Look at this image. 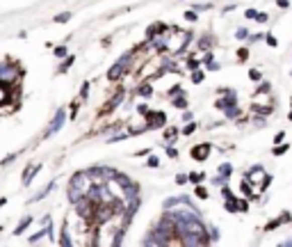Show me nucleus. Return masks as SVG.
<instances>
[{
  "label": "nucleus",
  "mask_w": 292,
  "mask_h": 247,
  "mask_svg": "<svg viewBox=\"0 0 292 247\" xmlns=\"http://www.w3.org/2000/svg\"><path fill=\"white\" fill-rule=\"evenodd\" d=\"M203 178H206V174H199V172H192V174H187V181H192L194 183V186H197V183H201L203 181Z\"/></svg>",
  "instance_id": "29"
},
{
  "label": "nucleus",
  "mask_w": 292,
  "mask_h": 247,
  "mask_svg": "<svg viewBox=\"0 0 292 247\" xmlns=\"http://www.w3.org/2000/svg\"><path fill=\"white\" fill-rule=\"evenodd\" d=\"M283 222H290V213H287V211H283V213H281V218H276V220H269V222L265 224V231H272V229L281 227Z\"/></svg>",
  "instance_id": "11"
},
{
  "label": "nucleus",
  "mask_w": 292,
  "mask_h": 247,
  "mask_svg": "<svg viewBox=\"0 0 292 247\" xmlns=\"http://www.w3.org/2000/svg\"><path fill=\"white\" fill-rule=\"evenodd\" d=\"M185 19H187L189 23H197V21H199V14H197L194 10H189V12H185Z\"/></svg>",
  "instance_id": "36"
},
{
  "label": "nucleus",
  "mask_w": 292,
  "mask_h": 247,
  "mask_svg": "<svg viewBox=\"0 0 292 247\" xmlns=\"http://www.w3.org/2000/svg\"><path fill=\"white\" fill-rule=\"evenodd\" d=\"M283 140H285V133H276V138H274V144H278V142H283Z\"/></svg>",
  "instance_id": "52"
},
{
  "label": "nucleus",
  "mask_w": 292,
  "mask_h": 247,
  "mask_svg": "<svg viewBox=\"0 0 292 247\" xmlns=\"http://www.w3.org/2000/svg\"><path fill=\"white\" fill-rule=\"evenodd\" d=\"M276 5L283 7V10H287V7H290V0H276Z\"/></svg>",
  "instance_id": "51"
},
{
  "label": "nucleus",
  "mask_w": 292,
  "mask_h": 247,
  "mask_svg": "<svg viewBox=\"0 0 292 247\" xmlns=\"http://www.w3.org/2000/svg\"><path fill=\"white\" fill-rule=\"evenodd\" d=\"M30 224H32V218H30V215H25V218H21V222L14 227L12 236H21V233H25V229L30 227Z\"/></svg>",
  "instance_id": "12"
},
{
  "label": "nucleus",
  "mask_w": 292,
  "mask_h": 247,
  "mask_svg": "<svg viewBox=\"0 0 292 247\" xmlns=\"http://www.w3.org/2000/svg\"><path fill=\"white\" fill-rule=\"evenodd\" d=\"M238 208H240V213H247L249 211V204L242 202V199H238Z\"/></svg>",
  "instance_id": "48"
},
{
  "label": "nucleus",
  "mask_w": 292,
  "mask_h": 247,
  "mask_svg": "<svg viewBox=\"0 0 292 247\" xmlns=\"http://www.w3.org/2000/svg\"><path fill=\"white\" fill-rule=\"evenodd\" d=\"M213 44V39H210V37H203L201 41H199V48H203V50H208V46Z\"/></svg>",
  "instance_id": "40"
},
{
  "label": "nucleus",
  "mask_w": 292,
  "mask_h": 247,
  "mask_svg": "<svg viewBox=\"0 0 292 247\" xmlns=\"http://www.w3.org/2000/svg\"><path fill=\"white\" fill-rule=\"evenodd\" d=\"M244 16H247V19H251V21H253V16H256V10H247V14H244Z\"/></svg>",
  "instance_id": "55"
},
{
  "label": "nucleus",
  "mask_w": 292,
  "mask_h": 247,
  "mask_svg": "<svg viewBox=\"0 0 292 247\" xmlns=\"http://www.w3.org/2000/svg\"><path fill=\"white\" fill-rule=\"evenodd\" d=\"M53 55L55 57H66V55H69V48H66V44H60V46H55V50H53Z\"/></svg>",
  "instance_id": "22"
},
{
  "label": "nucleus",
  "mask_w": 292,
  "mask_h": 247,
  "mask_svg": "<svg viewBox=\"0 0 292 247\" xmlns=\"http://www.w3.org/2000/svg\"><path fill=\"white\" fill-rule=\"evenodd\" d=\"M247 39H249V41H251V44H256V41H258V39H262V35H249V37H247Z\"/></svg>",
  "instance_id": "53"
},
{
  "label": "nucleus",
  "mask_w": 292,
  "mask_h": 247,
  "mask_svg": "<svg viewBox=\"0 0 292 247\" xmlns=\"http://www.w3.org/2000/svg\"><path fill=\"white\" fill-rule=\"evenodd\" d=\"M253 121H256L258 126H265V119H262V117H256V119H253Z\"/></svg>",
  "instance_id": "56"
},
{
  "label": "nucleus",
  "mask_w": 292,
  "mask_h": 247,
  "mask_svg": "<svg viewBox=\"0 0 292 247\" xmlns=\"http://www.w3.org/2000/svg\"><path fill=\"white\" fill-rule=\"evenodd\" d=\"M203 78H206V76H203V71H199V69H194V74H192V83H203Z\"/></svg>",
  "instance_id": "34"
},
{
  "label": "nucleus",
  "mask_w": 292,
  "mask_h": 247,
  "mask_svg": "<svg viewBox=\"0 0 292 247\" xmlns=\"http://www.w3.org/2000/svg\"><path fill=\"white\" fill-rule=\"evenodd\" d=\"M219 94H224V99L219 96V99L215 101V108L217 110H222V112L226 114L228 110L238 108V92H235V89H219Z\"/></svg>",
  "instance_id": "3"
},
{
  "label": "nucleus",
  "mask_w": 292,
  "mask_h": 247,
  "mask_svg": "<svg viewBox=\"0 0 292 247\" xmlns=\"http://www.w3.org/2000/svg\"><path fill=\"white\" fill-rule=\"evenodd\" d=\"M71 16H73L71 12H62V14H57V16L53 19V23H69Z\"/></svg>",
  "instance_id": "25"
},
{
  "label": "nucleus",
  "mask_w": 292,
  "mask_h": 247,
  "mask_svg": "<svg viewBox=\"0 0 292 247\" xmlns=\"http://www.w3.org/2000/svg\"><path fill=\"white\" fill-rule=\"evenodd\" d=\"M178 138V129H167L164 131V142H173Z\"/></svg>",
  "instance_id": "26"
},
{
  "label": "nucleus",
  "mask_w": 292,
  "mask_h": 247,
  "mask_svg": "<svg viewBox=\"0 0 292 247\" xmlns=\"http://www.w3.org/2000/svg\"><path fill=\"white\" fill-rule=\"evenodd\" d=\"M53 188H55V181H50V183H48V186H46L44 190H39V193H37L35 197L30 199V202H41V199H44V197H48V195L53 193Z\"/></svg>",
  "instance_id": "15"
},
{
  "label": "nucleus",
  "mask_w": 292,
  "mask_h": 247,
  "mask_svg": "<svg viewBox=\"0 0 292 247\" xmlns=\"http://www.w3.org/2000/svg\"><path fill=\"white\" fill-rule=\"evenodd\" d=\"M178 94H185L183 87H180V85H173V87L169 89V99H173V96H178Z\"/></svg>",
  "instance_id": "31"
},
{
  "label": "nucleus",
  "mask_w": 292,
  "mask_h": 247,
  "mask_svg": "<svg viewBox=\"0 0 292 247\" xmlns=\"http://www.w3.org/2000/svg\"><path fill=\"white\" fill-rule=\"evenodd\" d=\"M253 21H258V23H267L269 16L265 14V12H256V16H253Z\"/></svg>",
  "instance_id": "33"
},
{
  "label": "nucleus",
  "mask_w": 292,
  "mask_h": 247,
  "mask_svg": "<svg viewBox=\"0 0 292 247\" xmlns=\"http://www.w3.org/2000/svg\"><path fill=\"white\" fill-rule=\"evenodd\" d=\"M73 62H75V55H66V57H62V65L57 67V74H66V71L73 67Z\"/></svg>",
  "instance_id": "14"
},
{
  "label": "nucleus",
  "mask_w": 292,
  "mask_h": 247,
  "mask_svg": "<svg viewBox=\"0 0 292 247\" xmlns=\"http://www.w3.org/2000/svg\"><path fill=\"white\" fill-rule=\"evenodd\" d=\"M146 110H149V108H146V105H137V112H139V114H144V112H146Z\"/></svg>",
  "instance_id": "57"
},
{
  "label": "nucleus",
  "mask_w": 292,
  "mask_h": 247,
  "mask_svg": "<svg viewBox=\"0 0 292 247\" xmlns=\"http://www.w3.org/2000/svg\"><path fill=\"white\" fill-rule=\"evenodd\" d=\"M57 242H60L62 247H71L73 245V238H71V231H69V222H62V229H60V238H57Z\"/></svg>",
  "instance_id": "9"
},
{
  "label": "nucleus",
  "mask_w": 292,
  "mask_h": 247,
  "mask_svg": "<svg viewBox=\"0 0 292 247\" xmlns=\"http://www.w3.org/2000/svg\"><path fill=\"white\" fill-rule=\"evenodd\" d=\"M144 117H146V129H149V131L162 129L164 124H167V114L160 112V110H146V112H144Z\"/></svg>",
  "instance_id": "6"
},
{
  "label": "nucleus",
  "mask_w": 292,
  "mask_h": 247,
  "mask_svg": "<svg viewBox=\"0 0 292 247\" xmlns=\"http://www.w3.org/2000/svg\"><path fill=\"white\" fill-rule=\"evenodd\" d=\"M283 245H285V247H292V238H287V240L283 242Z\"/></svg>",
  "instance_id": "59"
},
{
  "label": "nucleus",
  "mask_w": 292,
  "mask_h": 247,
  "mask_svg": "<svg viewBox=\"0 0 292 247\" xmlns=\"http://www.w3.org/2000/svg\"><path fill=\"white\" fill-rule=\"evenodd\" d=\"M187 67H189V69H199V67H201V59H189V62H187Z\"/></svg>",
  "instance_id": "47"
},
{
  "label": "nucleus",
  "mask_w": 292,
  "mask_h": 247,
  "mask_svg": "<svg viewBox=\"0 0 292 247\" xmlns=\"http://www.w3.org/2000/svg\"><path fill=\"white\" fill-rule=\"evenodd\" d=\"M126 138H130V131H121V133H117V135H110L108 142L112 144V142H119V140H126Z\"/></svg>",
  "instance_id": "27"
},
{
  "label": "nucleus",
  "mask_w": 292,
  "mask_h": 247,
  "mask_svg": "<svg viewBox=\"0 0 292 247\" xmlns=\"http://www.w3.org/2000/svg\"><path fill=\"white\" fill-rule=\"evenodd\" d=\"M167 156L169 158H178V151H176L173 147H167Z\"/></svg>",
  "instance_id": "50"
},
{
  "label": "nucleus",
  "mask_w": 292,
  "mask_h": 247,
  "mask_svg": "<svg viewBox=\"0 0 292 247\" xmlns=\"http://www.w3.org/2000/svg\"><path fill=\"white\" fill-rule=\"evenodd\" d=\"M222 197H224V199H233L235 195H233L231 188H226V186H224V188H222Z\"/></svg>",
  "instance_id": "44"
},
{
  "label": "nucleus",
  "mask_w": 292,
  "mask_h": 247,
  "mask_svg": "<svg viewBox=\"0 0 292 247\" xmlns=\"http://www.w3.org/2000/svg\"><path fill=\"white\" fill-rule=\"evenodd\" d=\"M194 131H197V124H194L192 119H189V124H187V126H185V129H183V135H192Z\"/></svg>",
  "instance_id": "35"
},
{
  "label": "nucleus",
  "mask_w": 292,
  "mask_h": 247,
  "mask_svg": "<svg viewBox=\"0 0 292 247\" xmlns=\"http://www.w3.org/2000/svg\"><path fill=\"white\" fill-rule=\"evenodd\" d=\"M173 108H178V110H185L187 108V99H185V94H178V96H173Z\"/></svg>",
  "instance_id": "18"
},
{
  "label": "nucleus",
  "mask_w": 292,
  "mask_h": 247,
  "mask_svg": "<svg viewBox=\"0 0 292 247\" xmlns=\"http://www.w3.org/2000/svg\"><path fill=\"white\" fill-rule=\"evenodd\" d=\"M146 165H149V167H158V165H160V158H155V156H151V158L146 160Z\"/></svg>",
  "instance_id": "46"
},
{
  "label": "nucleus",
  "mask_w": 292,
  "mask_h": 247,
  "mask_svg": "<svg viewBox=\"0 0 292 247\" xmlns=\"http://www.w3.org/2000/svg\"><path fill=\"white\" fill-rule=\"evenodd\" d=\"M137 94H139V96H146V99H149V96L153 94V87H151L149 83H142V85H139V89H137Z\"/></svg>",
  "instance_id": "19"
},
{
  "label": "nucleus",
  "mask_w": 292,
  "mask_h": 247,
  "mask_svg": "<svg viewBox=\"0 0 292 247\" xmlns=\"http://www.w3.org/2000/svg\"><path fill=\"white\" fill-rule=\"evenodd\" d=\"M224 208H226L228 213H238V197H233V199H226V204H224Z\"/></svg>",
  "instance_id": "20"
},
{
  "label": "nucleus",
  "mask_w": 292,
  "mask_h": 247,
  "mask_svg": "<svg viewBox=\"0 0 292 247\" xmlns=\"http://www.w3.org/2000/svg\"><path fill=\"white\" fill-rule=\"evenodd\" d=\"M176 183H178V186H185V183H187V174H178V176H176Z\"/></svg>",
  "instance_id": "49"
},
{
  "label": "nucleus",
  "mask_w": 292,
  "mask_h": 247,
  "mask_svg": "<svg viewBox=\"0 0 292 247\" xmlns=\"http://www.w3.org/2000/svg\"><path fill=\"white\" fill-rule=\"evenodd\" d=\"M235 37H238L240 41H242V39H247V37H249V30H247V28H238V32H235Z\"/></svg>",
  "instance_id": "39"
},
{
  "label": "nucleus",
  "mask_w": 292,
  "mask_h": 247,
  "mask_svg": "<svg viewBox=\"0 0 292 247\" xmlns=\"http://www.w3.org/2000/svg\"><path fill=\"white\" fill-rule=\"evenodd\" d=\"M89 83H82V87H80V99L82 101H87V96H89Z\"/></svg>",
  "instance_id": "30"
},
{
  "label": "nucleus",
  "mask_w": 292,
  "mask_h": 247,
  "mask_svg": "<svg viewBox=\"0 0 292 247\" xmlns=\"http://www.w3.org/2000/svg\"><path fill=\"white\" fill-rule=\"evenodd\" d=\"M249 78H251L253 83H258V80L262 78V74H260V71H258V69H249Z\"/></svg>",
  "instance_id": "37"
},
{
  "label": "nucleus",
  "mask_w": 292,
  "mask_h": 247,
  "mask_svg": "<svg viewBox=\"0 0 292 247\" xmlns=\"http://www.w3.org/2000/svg\"><path fill=\"white\" fill-rule=\"evenodd\" d=\"M256 92H260V94H269V92H272V85L265 80V83H260V87H258Z\"/></svg>",
  "instance_id": "32"
},
{
  "label": "nucleus",
  "mask_w": 292,
  "mask_h": 247,
  "mask_svg": "<svg viewBox=\"0 0 292 247\" xmlns=\"http://www.w3.org/2000/svg\"><path fill=\"white\" fill-rule=\"evenodd\" d=\"M265 41H267V46H272V48H276V46H278V39L274 35H265Z\"/></svg>",
  "instance_id": "38"
},
{
  "label": "nucleus",
  "mask_w": 292,
  "mask_h": 247,
  "mask_svg": "<svg viewBox=\"0 0 292 247\" xmlns=\"http://www.w3.org/2000/svg\"><path fill=\"white\" fill-rule=\"evenodd\" d=\"M133 53H135V50H128V53H124L119 59H117V62H114L112 69L108 71V80H119L121 76L128 71L130 62H133Z\"/></svg>",
  "instance_id": "2"
},
{
  "label": "nucleus",
  "mask_w": 292,
  "mask_h": 247,
  "mask_svg": "<svg viewBox=\"0 0 292 247\" xmlns=\"http://www.w3.org/2000/svg\"><path fill=\"white\" fill-rule=\"evenodd\" d=\"M208 10H213V5H210V3H206V5H197V7H194V12H208Z\"/></svg>",
  "instance_id": "45"
},
{
  "label": "nucleus",
  "mask_w": 292,
  "mask_h": 247,
  "mask_svg": "<svg viewBox=\"0 0 292 247\" xmlns=\"http://www.w3.org/2000/svg\"><path fill=\"white\" fill-rule=\"evenodd\" d=\"M149 153H151V149H142V151H137L135 156H149Z\"/></svg>",
  "instance_id": "54"
},
{
  "label": "nucleus",
  "mask_w": 292,
  "mask_h": 247,
  "mask_svg": "<svg viewBox=\"0 0 292 247\" xmlns=\"http://www.w3.org/2000/svg\"><path fill=\"white\" fill-rule=\"evenodd\" d=\"M290 103H292V101H290ZM287 119H290V121H292V108H290V112H287Z\"/></svg>",
  "instance_id": "60"
},
{
  "label": "nucleus",
  "mask_w": 292,
  "mask_h": 247,
  "mask_svg": "<svg viewBox=\"0 0 292 247\" xmlns=\"http://www.w3.org/2000/svg\"><path fill=\"white\" fill-rule=\"evenodd\" d=\"M23 67L19 65V62H14V59H3L0 62V85H5L7 89L12 87H19L21 80H23Z\"/></svg>",
  "instance_id": "1"
},
{
  "label": "nucleus",
  "mask_w": 292,
  "mask_h": 247,
  "mask_svg": "<svg viewBox=\"0 0 292 247\" xmlns=\"http://www.w3.org/2000/svg\"><path fill=\"white\" fill-rule=\"evenodd\" d=\"M64 121H66V110L57 108L55 114H53V119H50V124H48V129L44 131V138H53L55 133H60L62 126H64Z\"/></svg>",
  "instance_id": "4"
},
{
  "label": "nucleus",
  "mask_w": 292,
  "mask_h": 247,
  "mask_svg": "<svg viewBox=\"0 0 292 247\" xmlns=\"http://www.w3.org/2000/svg\"><path fill=\"white\" fill-rule=\"evenodd\" d=\"M5 204H7V197H0V208L5 206Z\"/></svg>",
  "instance_id": "58"
},
{
  "label": "nucleus",
  "mask_w": 292,
  "mask_h": 247,
  "mask_svg": "<svg viewBox=\"0 0 292 247\" xmlns=\"http://www.w3.org/2000/svg\"><path fill=\"white\" fill-rule=\"evenodd\" d=\"M231 174H233V167L228 163H222L219 165V169H217V178H222V183H226L228 178H231Z\"/></svg>",
  "instance_id": "13"
},
{
  "label": "nucleus",
  "mask_w": 292,
  "mask_h": 247,
  "mask_svg": "<svg viewBox=\"0 0 292 247\" xmlns=\"http://www.w3.org/2000/svg\"><path fill=\"white\" fill-rule=\"evenodd\" d=\"M121 101H124V89H119V92L114 94V99H112V101H108V105H105V110H103V112H108V110H114V108H117V105L121 103Z\"/></svg>",
  "instance_id": "16"
},
{
  "label": "nucleus",
  "mask_w": 292,
  "mask_h": 247,
  "mask_svg": "<svg viewBox=\"0 0 292 247\" xmlns=\"http://www.w3.org/2000/svg\"><path fill=\"white\" fill-rule=\"evenodd\" d=\"M164 28H167V25H164V23H155V25H151V28L146 30V39H151V37H153V35H158L160 30H164Z\"/></svg>",
  "instance_id": "21"
},
{
  "label": "nucleus",
  "mask_w": 292,
  "mask_h": 247,
  "mask_svg": "<svg viewBox=\"0 0 292 247\" xmlns=\"http://www.w3.org/2000/svg\"><path fill=\"white\" fill-rule=\"evenodd\" d=\"M19 156H21V151H14V153H10V156H5V158L0 160V167H7V165L14 163V160L19 158Z\"/></svg>",
  "instance_id": "24"
},
{
  "label": "nucleus",
  "mask_w": 292,
  "mask_h": 247,
  "mask_svg": "<svg viewBox=\"0 0 292 247\" xmlns=\"http://www.w3.org/2000/svg\"><path fill=\"white\" fill-rule=\"evenodd\" d=\"M14 89V87H12ZM12 89H7L5 85H0V105H7L12 101Z\"/></svg>",
  "instance_id": "17"
},
{
  "label": "nucleus",
  "mask_w": 292,
  "mask_h": 247,
  "mask_svg": "<svg viewBox=\"0 0 292 247\" xmlns=\"http://www.w3.org/2000/svg\"><path fill=\"white\" fill-rule=\"evenodd\" d=\"M69 188H73V190H80V193H87V190L91 188V178H89V174L87 172H75L73 176H71V181H69Z\"/></svg>",
  "instance_id": "5"
},
{
  "label": "nucleus",
  "mask_w": 292,
  "mask_h": 247,
  "mask_svg": "<svg viewBox=\"0 0 292 247\" xmlns=\"http://www.w3.org/2000/svg\"><path fill=\"white\" fill-rule=\"evenodd\" d=\"M240 188H242V193L247 195V199H256V193H253V190H251L249 181H242V183H240Z\"/></svg>",
  "instance_id": "23"
},
{
  "label": "nucleus",
  "mask_w": 292,
  "mask_h": 247,
  "mask_svg": "<svg viewBox=\"0 0 292 247\" xmlns=\"http://www.w3.org/2000/svg\"><path fill=\"white\" fill-rule=\"evenodd\" d=\"M78 110H80V103H78V101H73V103H71V119L78 117Z\"/></svg>",
  "instance_id": "42"
},
{
  "label": "nucleus",
  "mask_w": 292,
  "mask_h": 247,
  "mask_svg": "<svg viewBox=\"0 0 292 247\" xmlns=\"http://www.w3.org/2000/svg\"><path fill=\"white\" fill-rule=\"evenodd\" d=\"M210 151H213V144H208V142L197 144V147H192V158L199 160V163H201V160H208Z\"/></svg>",
  "instance_id": "7"
},
{
  "label": "nucleus",
  "mask_w": 292,
  "mask_h": 247,
  "mask_svg": "<svg viewBox=\"0 0 292 247\" xmlns=\"http://www.w3.org/2000/svg\"><path fill=\"white\" fill-rule=\"evenodd\" d=\"M247 57H249V50L247 48H240L238 50V59H240V62H247Z\"/></svg>",
  "instance_id": "43"
},
{
  "label": "nucleus",
  "mask_w": 292,
  "mask_h": 247,
  "mask_svg": "<svg viewBox=\"0 0 292 247\" xmlns=\"http://www.w3.org/2000/svg\"><path fill=\"white\" fill-rule=\"evenodd\" d=\"M287 149H290V147H287V144H281V147L272 149V153H274V156H283V153H285V151H287Z\"/></svg>",
  "instance_id": "41"
},
{
  "label": "nucleus",
  "mask_w": 292,
  "mask_h": 247,
  "mask_svg": "<svg viewBox=\"0 0 292 247\" xmlns=\"http://www.w3.org/2000/svg\"><path fill=\"white\" fill-rule=\"evenodd\" d=\"M260 178H265V169H262L260 165L251 167L247 174H244V181H249V183H256V181H260Z\"/></svg>",
  "instance_id": "10"
},
{
  "label": "nucleus",
  "mask_w": 292,
  "mask_h": 247,
  "mask_svg": "<svg viewBox=\"0 0 292 247\" xmlns=\"http://www.w3.org/2000/svg\"><path fill=\"white\" fill-rule=\"evenodd\" d=\"M194 197H199V199H208V190L203 188L201 183H197V190H194Z\"/></svg>",
  "instance_id": "28"
},
{
  "label": "nucleus",
  "mask_w": 292,
  "mask_h": 247,
  "mask_svg": "<svg viewBox=\"0 0 292 247\" xmlns=\"http://www.w3.org/2000/svg\"><path fill=\"white\" fill-rule=\"evenodd\" d=\"M39 172H41V165H28V167L23 169V174H21V183H23V186H30L32 178Z\"/></svg>",
  "instance_id": "8"
}]
</instances>
